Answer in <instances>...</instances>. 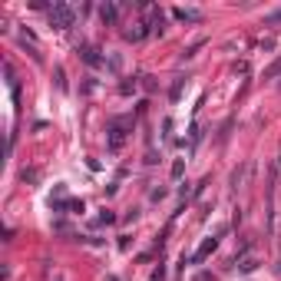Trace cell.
<instances>
[{"mask_svg":"<svg viewBox=\"0 0 281 281\" xmlns=\"http://www.w3.org/2000/svg\"><path fill=\"white\" fill-rule=\"evenodd\" d=\"M46 17H50V23H53L56 30H70L76 23V10L70 7V3H53V7H46Z\"/></svg>","mask_w":281,"mask_h":281,"instance_id":"obj_1","label":"cell"},{"mask_svg":"<svg viewBox=\"0 0 281 281\" xmlns=\"http://www.w3.org/2000/svg\"><path fill=\"white\" fill-rule=\"evenodd\" d=\"M126 129H132V119H113L106 129V146L109 152H119L122 142H126Z\"/></svg>","mask_w":281,"mask_h":281,"instance_id":"obj_2","label":"cell"},{"mask_svg":"<svg viewBox=\"0 0 281 281\" xmlns=\"http://www.w3.org/2000/svg\"><path fill=\"white\" fill-rule=\"evenodd\" d=\"M76 53H80V60H83L86 66H93V70H99V66L106 63V56H99V50L93 43H80L76 46Z\"/></svg>","mask_w":281,"mask_h":281,"instance_id":"obj_3","label":"cell"},{"mask_svg":"<svg viewBox=\"0 0 281 281\" xmlns=\"http://www.w3.org/2000/svg\"><path fill=\"white\" fill-rule=\"evenodd\" d=\"M142 10L149 13V23H146V27H149V33H159V37H162V30H165L162 10H159V7H152V3H142Z\"/></svg>","mask_w":281,"mask_h":281,"instance_id":"obj_4","label":"cell"},{"mask_svg":"<svg viewBox=\"0 0 281 281\" xmlns=\"http://www.w3.org/2000/svg\"><path fill=\"white\" fill-rule=\"evenodd\" d=\"M215 248H218V238H205V241L199 245V251H195V255H192V261H195V265H199V261H205L208 255L215 251Z\"/></svg>","mask_w":281,"mask_h":281,"instance_id":"obj_5","label":"cell"},{"mask_svg":"<svg viewBox=\"0 0 281 281\" xmlns=\"http://www.w3.org/2000/svg\"><path fill=\"white\" fill-rule=\"evenodd\" d=\"M146 33H149V27H146V23H132V27H126V30H122V37H126L129 43H139Z\"/></svg>","mask_w":281,"mask_h":281,"instance_id":"obj_6","label":"cell"},{"mask_svg":"<svg viewBox=\"0 0 281 281\" xmlns=\"http://www.w3.org/2000/svg\"><path fill=\"white\" fill-rule=\"evenodd\" d=\"M99 20L106 23V27H113V23L119 20V7L116 3H103V7H99Z\"/></svg>","mask_w":281,"mask_h":281,"instance_id":"obj_7","label":"cell"},{"mask_svg":"<svg viewBox=\"0 0 281 281\" xmlns=\"http://www.w3.org/2000/svg\"><path fill=\"white\" fill-rule=\"evenodd\" d=\"M175 20H182V23H199V20H202V13H199V10H189V7H175Z\"/></svg>","mask_w":281,"mask_h":281,"instance_id":"obj_8","label":"cell"},{"mask_svg":"<svg viewBox=\"0 0 281 281\" xmlns=\"http://www.w3.org/2000/svg\"><path fill=\"white\" fill-rule=\"evenodd\" d=\"M245 172H248V165H238V169H232V179H228L232 192H238V189H241V182H245Z\"/></svg>","mask_w":281,"mask_h":281,"instance_id":"obj_9","label":"cell"},{"mask_svg":"<svg viewBox=\"0 0 281 281\" xmlns=\"http://www.w3.org/2000/svg\"><path fill=\"white\" fill-rule=\"evenodd\" d=\"M136 89H139V80H122V83H119V93H122V96H132V93H136Z\"/></svg>","mask_w":281,"mask_h":281,"instance_id":"obj_10","label":"cell"},{"mask_svg":"<svg viewBox=\"0 0 281 281\" xmlns=\"http://www.w3.org/2000/svg\"><path fill=\"white\" fill-rule=\"evenodd\" d=\"M275 76H281V56L268 66V70H265V80H275Z\"/></svg>","mask_w":281,"mask_h":281,"instance_id":"obj_11","label":"cell"},{"mask_svg":"<svg viewBox=\"0 0 281 281\" xmlns=\"http://www.w3.org/2000/svg\"><path fill=\"white\" fill-rule=\"evenodd\" d=\"M113 222H116V215H113V212H103V215H96L93 225H113Z\"/></svg>","mask_w":281,"mask_h":281,"instance_id":"obj_12","label":"cell"},{"mask_svg":"<svg viewBox=\"0 0 281 281\" xmlns=\"http://www.w3.org/2000/svg\"><path fill=\"white\" fill-rule=\"evenodd\" d=\"M255 268H258V258H245L241 261V275H251Z\"/></svg>","mask_w":281,"mask_h":281,"instance_id":"obj_13","label":"cell"},{"mask_svg":"<svg viewBox=\"0 0 281 281\" xmlns=\"http://www.w3.org/2000/svg\"><path fill=\"white\" fill-rule=\"evenodd\" d=\"M53 76H56V89H66V73H63V66H56Z\"/></svg>","mask_w":281,"mask_h":281,"instance_id":"obj_14","label":"cell"},{"mask_svg":"<svg viewBox=\"0 0 281 281\" xmlns=\"http://www.w3.org/2000/svg\"><path fill=\"white\" fill-rule=\"evenodd\" d=\"M182 172H185V162L182 159H175L172 162V179H182Z\"/></svg>","mask_w":281,"mask_h":281,"instance_id":"obj_15","label":"cell"},{"mask_svg":"<svg viewBox=\"0 0 281 281\" xmlns=\"http://www.w3.org/2000/svg\"><path fill=\"white\" fill-rule=\"evenodd\" d=\"M179 93H182V80H175V83H172V89H169V96H172V99H179Z\"/></svg>","mask_w":281,"mask_h":281,"instance_id":"obj_16","label":"cell"},{"mask_svg":"<svg viewBox=\"0 0 281 281\" xmlns=\"http://www.w3.org/2000/svg\"><path fill=\"white\" fill-rule=\"evenodd\" d=\"M23 182H37V169H23Z\"/></svg>","mask_w":281,"mask_h":281,"instance_id":"obj_17","label":"cell"},{"mask_svg":"<svg viewBox=\"0 0 281 281\" xmlns=\"http://www.w3.org/2000/svg\"><path fill=\"white\" fill-rule=\"evenodd\" d=\"M142 86H146V89L152 93V89H156V80H152V76H142Z\"/></svg>","mask_w":281,"mask_h":281,"instance_id":"obj_18","label":"cell"},{"mask_svg":"<svg viewBox=\"0 0 281 281\" xmlns=\"http://www.w3.org/2000/svg\"><path fill=\"white\" fill-rule=\"evenodd\" d=\"M265 20H268V23H281V10H275V13H268V17H265Z\"/></svg>","mask_w":281,"mask_h":281,"instance_id":"obj_19","label":"cell"},{"mask_svg":"<svg viewBox=\"0 0 281 281\" xmlns=\"http://www.w3.org/2000/svg\"><path fill=\"white\" fill-rule=\"evenodd\" d=\"M195 281H215V275H208V271H202V275H195Z\"/></svg>","mask_w":281,"mask_h":281,"instance_id":"obj_20","label":"cell"},{"mask_svg":"<svg viewBox=\"0 0 281 281\" xmlns=\"http://www.w3.org/2000/svg\"><path fill=\"white\" fill-rule=\"evenodd\" d=\"M278 275H281V261H278Z\"/></svg>","mask_w":281,"mask_h":281,"instance_id":"obj_21","label":"cell"},{"mask_svg":"<svg viewBox=\"0 0 281 281\" xmlns=\"http://www.w3.org/2000/svg\"><path fill=\"white\" fill-rule=\"evenodd\" d=\"M56 281H63V278H56Z\"/></svg>","mask_w":281,"mask_h":281,"instance_id":"obj_22","label":"cell"}]
</instances>
